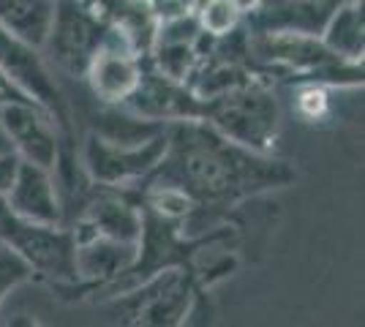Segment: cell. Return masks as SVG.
I'll return each instance as SVG.
<instances>
[{
  "instance_id": "1",
  "label": "cell",
  "mask_w": 365,
  "mask_h": 327,
  "mask_svg": "<svg viewBox=\"0 0 365 327\" xmlns=\"http://www.w3.org/2000/svg\"><path fill=\"white\" fill-rule=\"evenodd\" d=\"M167 134L164 161L148 180L182 188L194 202L232 204L297 180L287 161L227 140L202 118L175 120L167 125Z\"/></svg>"
},
{
  "instance_id": "2",
  "label": "cell",
  "mask_w": 365,
  "mask_h": 327,
  "mask_svg": "<svg viewBox=\"0 0 365 327\" xmlns=\"http://www.w3.org/2000/svg\"><path fill=\"white\" fill-rule=\"evenodd\" d=\"M202 120L227 140L257 153H270L281 131V107L275 95L259 82H237L202 104Z\"/></svg>"
},
{
  "instance_id": "3",
  "label": "cell",
  "mask_w": 365,
  "mask_h": 327,
  "mask_svg": "<svg viewBox=\"0 0 365 327\" xmlns=\"http://www.w3.org/2000/svg\"><path fill=\"white\" fill-rule=\"evenodd\" d=\"M0 246L11 249L33 276L55 284L76 281V240L63 224H38L14 216L0 199Z\"/></svg>"
},
{
  "instance_id": "4",
  "label": "cell",
  "mask_w": 365,
  "mask_h": 327,
  "mask_svg": "<svg viewBox=\"0 0 365 327\" xmlns=\"http://www.w3.org/2000/svg\"><path fill=\"white\" fill-rule=\"evenodd\" d=\"M107 16L93 0H55V14L41 44L46 63L68 77H85L93 55L104 44Z\"/></svg>"
},
{
  "instance_id": "5",
  "label": "cell",
  "mask_w": 365,
  "mask_h": 327,
  "mask_svg": "<svg viewBox=\"0 0 365 327\" xmlns=\"http://www.w3.org/2000/svg\"><path fill=\"white\" fill-rule=\"evenodd\" d=\"M169 145L167 125L158 128L155 134L137 142H118L107 140L101 134L91 131L85 140V170L93 183H101L107 188L131 186L137 180H148L158 164L164 161Z\"/></svg>"
},
{
  "instance_id": "6",
  "label": "cell",
  "mask_w": 365,
  "mask_h": 327,
  "mask_svg": "<svg viewBox=\"0 0 365 327\" xmlns=\"http://www.w3.org/2000/svg\"><path fill=\"white\" fill-rule=\"evenodd\" d=\"M0 68L9 74L16 88H22L36 104H41L55 118L63 134L71 131V112L55 79V68L46 63L41 49L3 25H0Z\"/></svg>"
},
{
  "instance_id": "7",
  "label": "cell",
  "mask_w": 365,
  "mask_h": 327,
  "mask_svg": "<svg viewBox=\"0 0 365 327\" xmlns=\"http://www.w3.org/2000/svg\"><path fill=\"white\" fill-rule=\"evenodd\" d=\"M3 134L22 161H33L55 170L61 161V128L55 118L36 101L0 104Z\"/></svg>"
},
{
  "instance_id": "8",
  "label": "cell",
  "mask_w": 365,
  "mask_h": 327,
  "mask_svg": "<svg viewBox=\"0 0 365 327\" xmlns=\"http://www.w3.org/2000/svg\"><path fill=\"white\" fill-rule=\"evenodd\" d=\"M3 202L19 218L38 221V224H63V202L55 170L41 164L19 158L14 183L3 197Z\"/></svg>"
},
{
  "instance_id": "9",
  "label": "cell",
  "mask_w": 365,
  "mask_h": 327,
  "mask_svg": "<svg viewBox=\"0 0 365 327\" xmlns=\"http://www.w3.org/2000/svg\"><path fill=\"white\" fill-rule=\"evenodd\" d=\"M346 0H262L248 16L251 31L259 33H303L319 36L333 11Z\"/></svg>"
},
{
  "instance_id": "10",
  "label": "cell",
  "mask_w": 365,
  "mask_h": 327,
  "mask_svg": "<svg viewBox=\"0 0 365 327\" xmlns=\"http://www.w3.org/2000/svg\"><path fill=\"white\" fill-rule=\"evenodd\" d=\"M76 240V281H109L131 270L137 262L139 246L123 243L104 234L74 232Z\"/></svg>"
},
{
  "instance_id": "11",
  "label": "cell",
  "mask_w": 365,
  "mask_h": 327,
  "mask_svg": "<svg viewBox=\"0 0 365 327\" xmlns=\"http://www.w3.org/2000/svg\"><path fill=\"white\" fill-rule=\"evenodd\" d=\"M145 227V216L137 204L125 202L120 197H101L76 221L74 232H93L104 234L112 240H123V243H142V229Z\"/></svg>"
},
{
  "instance_id": "12",
  "label": "cell",
  "mask_w": 365,
  "mask_h": 327,
  "mask_svg": "<svg viewBox=\"0 0 365 327\" xmlns=\"http://www.w3.org/2000/svg\"><path fill=\"white\" fill-rule=\"evenodd\" d=\"M322 44L335 58L349 63H363L365 55V16L363 0H346L333 11L319 33Z\"/></svg>"
},
{
  "instance_id": "13",
  "label": "cell",
  "mask_w": 365,
  "mask_h": 327,
  "mask_svg": "<svg viewBox=\"0 0 365 327\" xmlns=\"http://www.w3.org/2000/svg\"><path fill=\"white\" fill-rule=\"evenodd\" d=\"M55 14V0H0V25L41 49Z\"/></svg>"
},
{
  "instance_id": "14",
  "label": "cell",
  "mask_w": 365,
  "mask_h": 327,
  "mask_svg": "<svg viewBox=\"0 0 365 327\" xmlns=\"http://www.w3.org/2000/svg\"><path fill=\"white\" fill-rule=\"evenodd\" d=\"M245 14L237 9L235 0H202L197 11L199 33L213 36V38H227L232 33H237Z\"/></svg>"
},
{
  "instance_id": "15",
  "label": "cell",
  "mask_w": 365,
  "mask_h": 327,
  "mask_svg": "<svg viewBox=\"0 0 365 327\" xmlns=\"http://www.w3.org/2000/svg\"><path fill=\"white\" fill-rule=\"evenodd\" d=\"M148 202H150V207L158 216H164V218L188 216L191 207L197 204L182 188L172 186V183H155V180H153L150 191H148Z\"/></svg>"
},
{
  "instance_id": "16",
  "label": "cell",
  "mask_w": 365,
  "mask_h": 327,
  "mask_svg": "<svg viewBox=\"0 0 365 327\" xmlns=\"http://www.w3.org/2000/svg\"><path fill=\"white\" fill-rule=\"evenodd\" d=\"M33 279L31 267L25 265L11 249L0 246V306L6 303V297L14 289H19L22 284H28Z\"/></svg>"
},
{
  "instance_id": "17",
  "label": "cell",
  "mask_w": 365,
  "mask_h": 327,
  "mask_svg": "<svg viewBox=\"0 0 365 327\" xmlns=\"http://www.w3.org/2000/svg\"><path fill=\"white\" fill-rule=\"evenodd\" d=\"M294 107L300 112V118H305L308 123H317L322 115L327 112V107H330L327 90H324L322 85H317V82H308V85H303V88L297 90Z\"/></svg>"
},
{
  "instance_id": "18",
  "label": "cell",
  "mask_w": 365,
  "mask_h": 327,
  "mask_svg": "<svg viewBox=\"0 0 365 327\" xmlns=\"http://www.w3.org/2000/svg\"><path fill=\"white\" fill-rule=\"evenodd\" d=\"M16 167H19V156L14 150H3L0 153V199L9 194V188L14 183Z\"/></svg>"
},
{
  "instance_id": "19",
  "label": "cell",
  "mask_w": 365,
  "mask_h": 327,
  "mask_svg": "<svg viewBox=\"0 0 365 327\" xmlns=\"http://www.w3.org/2000/svg\"><path fill=\"white\" fill-rule=\"evenodd\" d=\"M9 101H33V98L22 88H16L9 74L0 68V104H9Z\"/></svg>"
},
{
  "instance_id": "20",
  "label": "cell",
  "mask_w": 365,
  "mask_h": 327,
  "mask_svg": "<svg viewBox=\"0 0 365 327\" xmlns=\"http://www.w3.org/2000/svg\"><path fill=\"white\" fill-rule=\"evenodd\" d=\"M235 3H237V9H240L245 16H251L259 6H262V0H235Z\"/></svg>"
},
{
  "instance_id": "21",
  "label": "cell",
  "mask_w": 365,
  "mask_h": 327,
  "mask_svg": "<svg viewBox=\"0 0 365 327\" xmlns=\"http://www.w3.org/2000/svg\"><path fill=\"white\" fill-rule=\"evenodd\" d=\"M3 150H11V145H9L6 134H3V125H0V153H3Z\"/></svg>"
}]
</instances>
